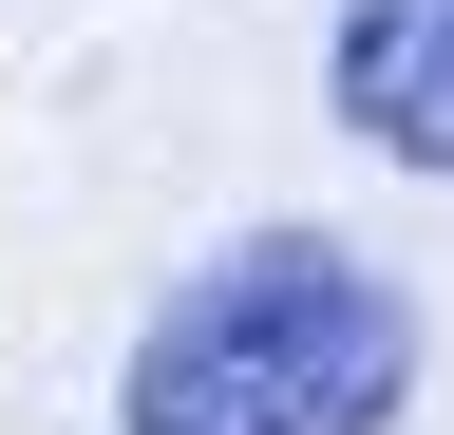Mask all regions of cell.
I'll return each mask as SVG.
<instances>
[{
	"instance_id": "obj_1",
	"label": "cell",
	"mask_w": 454,
	"mask_h": 435,
	"mask_svg": "<svg viewBox=\"0 0 454 435\" xmlns=\"http://www.w3.org/2000/svg\"><path fill=\"white\" fill-rule=\"evenodd\" d=\"M417 398V303L340 228H247L133 322L114 435H397Z\"/></svg>"
},
{
	"instance_id": "obj_2",
	"label": "cell",
	"mask_w": 454,
	"mask_h": 435,
	"mask_svg": "<svg viewBox=\"0 0 454 435\" xmlns=\"http://www.w3.org/2000/svg\"><path fill=\"white\" fill-rule=\"evenodd\" d=\"M322 95H340V133H360V151L454 171V0H340Z\"/></svg>"
}]
</instances>
